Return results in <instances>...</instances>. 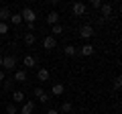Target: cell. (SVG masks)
<instances>
[{
    "label": "cell",
    "mask_w": 122,
    "mask_h": 114,
    "mask_svg": "<svg viewBox=\"0 0 122 114\" xmlns=\"http://www.w3.org/2000/svg\"><path fill=\"white\" fill-rule=\"evenodd\" d=\"M37 79H39V82H47V79H49V69L41 67V69L37 71Z\"/></svg>",
    "instance_id": "15"
},
{
    "label": "cell",
    "mask_w": 122,
    "mask_h": 114,
    "mask_svg": "<svg viewBox=\"0 0 122 114\" xmlns=\"http://www.w3.org/2000/svg\"><path fill=\"white\" fill-rule=\"evenodd\" d=\"M2 67H4V69L6 71H14V69H16V57H2Z\"/></svg>",
    "instance_id": "1"
},
{
    "label": "cell",
    "mask_w": 122,
    "mask_h": 114,
    "mask_svg": "<svg viewBox=\"0 0 122 114\" xmlns=\"http://www.w3.org/2000/svg\"><path fill=\"white\" fill-rule=\"evenodd\" d=\"M55 45H57V39H55V37H51V35L43 37V47L47 49V51H51V49H55Z\"/></svg>",
    "instance_id": "5"
},
{
    "label": "cell",
    "mask_w": 122,
    "mask_h": 114,
    "mask_svg": "<svg viewBox=\"0 0 122 114\" xmlns=\"http://www.w3.org/2000/svg\"><path fill=\"white\" fill-rule=\"evenodd\" d=\"M10 16H12V10H10L8 6L0 8V22H6V21H10Z\"/></svg>",
    "instance_id": "10"
},
{
    "label": "cell",
    "mask_w": 122,
    "mask_h": 114,
    "mask_svg": "<svg viewBox=\"0 0 122 114\" xmlns=\"http://www.w3.org/2000/svg\"><path fill=\"white\" fill-rule=\"evenodd\" d=\"M8 33V22H0V35H6Z\"/></svg>",
    "instance_id": "23"
},
{
    "label": "cell",
    "mask_w": 122,
    "mask_h": 114,
    "mask_svg": "<svg viewBox=\"0 0 122 114\" xmlns=\"http://www.w3.org/2000/svg\"><path fill=\"white\" fill-rule=\"evenodd\" d=\"M35 41H37L35 33H26V35H25V43L29 45V47H30V45H35Z\"/></svg>",
    "instance_id": "18"
},
{
    "label": "cell",
    "mask_w": 122,
    "mask_h": 114,
    "mask_svg": "<svg viewBox=\"0 0 122 114\" xmlns=\"http://www.w3.org/2000/svg\"><path fill=\"white\" fill-rule=\"evenodd\" d=\"M51 33H53L51 37H57V35H63V26H61V25H53V26H51Z\"/></svg>",
    "instance_id": "19"
},
{
    "label": "cell",
    "mask_w": 122,
    "mask_h": 114,
    "mask_svg": "<svg viewBox=\"0 0 122 114\" xmlns=\"http://www.w3.org/2000/svg\"><path fill=\"white\" fill-rule=\"evenodd\" d=\"M35 112V102H22V108H20V114H33Z\"/></svg>",
    "instance_id": "8"
},
{
    "label": "cell",
    "mask_w": 122,
    "mask_h": 114,
    "mask_svg": "<svg viewBox=\"0 0 122 114\" xmlns=\"http://www.w3.org/2000/svg\"><path fill=\"white\" fill-rule=\"evenodd\" d=\"M47 114H59V110H55V108H49V110H47Z\"/></svg>",
    "instance_id": "27"
},
{
    "label": "cell",
    "mask_w": 122,
    "mask_h": 114,
    "mask_svg": "<svg viewBox=\"0 0 122 114\" xmlns=\"http://www.w3.org/2000/svg\"><path fill=\"white\" fill-rule=\"evenodd\" d=\"M63 92H65V86H63V83H53V88H51L53 96H61Z\"/></svg>",
    "instance_id": "14"
},
{
    "label": "cell",
    "mask_w": 122,
    "mask_h": 114,
    "mask_svg": "<svg viewBox=\"0 0 122 114\" xmlns=\"http://www.w3.org/2000/svg\"><path fill=\"white\" fill-rule=\"evenodd\" d=\"M12 82H18V83L29 82V73H26V69H16L14 75H12Z\"/></svg>",
    "instance_id": "3"
},
{
    "label": "cell",
    "mask_w": 122,
    "mask_h": 114,
    "mask_svg": "<svg viewBox=\"0 0 122 114\" xmlns=\"http://www.w3.org/2000/svg\"><path fill=\"white\" fill-rule=\"evenodd\" d=\"M12 83H14V82H12V78H10L8 82H4V90H10V88H12Z\"/></svg>",
    "instance_id": "26"
},
{
    "label": "cell",
    "mask_w": 122,
    "mask_h": 114,
    "mask_svg": "<svg viewBox=\"0 0 122 114\" xmlns=\"http://www.w3.org/2000/svg\"><path fill=\"white\" fill-rule=\"evenodd\" d=\"M4 79H6V73H4L2 69H0V82H4Z\"/></svg>",
    "instance_id": "28"
},
{
    "label": "cell",
    "mask_w": 122,
    "mask_h": 114,
    "mask_svg": "<svg viewBox=\"0 0 122 114\" xmlns=\"http://www.w3.org/2000/svg\"><path fill=\"white\" fill-rule=\"evenodd\" d=\"M94 51H96V49H94V45H90V43H86L81 49H79V53L86 55V57H92V55H94Z\"/></svg>",
    "instance_id": "12"
},
{
    "label": "cell",
    "mask_w": 122,
    "mask_h": 114,
    "mask_svg": "<svg viewBox=\"0 0 122 114\" xmlns=\"http://www.w3.org/2000/svg\"><path fill=\"white\" fill-rule=\"evenodd\" d=\"M79 37H81V39H92V37H94V26L83 25L81 29H79Z\"/></svg>",
    "instance_id": "4"
},
{
    "label": "cell",
    "mask_w": 122,
    "mask_h": 114,
    "mask_svg": "<svg viewBox=\"0 0 122 114\" xmlns=\"http://www.w3.org/2000/svg\"><path fill=\"white\" fill-rule=\"evenodd\" d=\"M22 65L30 69V67H35V65H37V59H35L33 55H25V59H22Z\"/></svg>",
    "instance_id": "13"
},
{
    "label": "cell",
    "mask_w": 122,
    "mask_h": 114,
    "mask_svg": "<svg viewBox=\"0 0 122 114\" xmlns=\"http://www.w3.org/2000/svg\"><path fill=\"white\" fill-rule=\"evenodd\" d=\"M6 112H8V114H16V106H14V104H8V106H6Z\"/></svg>",
    "instance_id": "24"
},
{
    "label": "cell",
    "mask_w": 122,
    "mask_h": 114,
    "mask_svg": "<svg viewBox=\"0 0 122 114\" xmlns=\"http://www.w3.org/2000/svg\"><path fill=\"white\" fill-rule=\"evenodd\" d=\"M100 10H102V16H104V18H110V16H112V4H110V2H102Z\"/></svg>",
    "instance_id": "9"
},
{
    "label": "cell",
    "mask_w": 122,
    "mask_h": 114,
    "mask_svg": "<svg viewBox=\"0 0 122 114\" xmlns=\"http://www.w3.org/2000/svg\"><path fill=\"white\" fill-rule=\"evenodd\" d=\"M10 21H12V25H14V26H16V25H20V22H22V16H20V12H16V14L12 12V16H10Z\"/></svg>",
    "instance_id": "20"
},
{
    "label": "cell",
    "mask_w": 122,
    "mask_h": 114,
    "mask_svg": "<svg viewBox=\"0 0 122 114\" xmlns=\"http://www.w3.org/2000/svg\"><path fill=\"white\" fill-rule=\"evenodd\" d=\"M114 88H116V90L122 88V78H120V75H116V78H114Z\"/></svg>",
    "instance_id": "22"
},
{
    "label": "cell",
    "mask_w": 122,
    "mask_h": 114,
    "mask_svg": "<svg viewBox=\"0 0 122 114\" xmlns=\"http://www.w3.org/2000/svg\"><path fill=\"white\" fill-rule=\"evenodd\" d=\"M75 114H77V112H75Z\"/></svg>",
    "instance_id": "30"
},
{
    "label": "cell",
    "mask_w": 122,
    "mask_h": 114,
    "mask_svg": "<svg viewBox=\"0 0 122 114\" xmlns=\"http://www.w3.org/2000/svg\"><path fill=\"white\" fill-rule=\"evenodd\" d=\"M20 16H22V22H35V18H37V14H35V10L33 8H22L20 10Z\"/></svg>",
    "instance_id": "2"
},
{
    "label": "cell",
    "mask_w": 122,
    "mask_h": 114,
    "mask_svg": "<svg viewBox=\"0 0 122 114\" xmlns=\"http://www.w3.org/2000/svg\"><path fill=\"white\" fill-rule=\"evenodd\" d=\"M12 102H18V104H20V102H25V94H22L20 90L12 92Z\"/></svg>",
    "instance_id": "17"
},
{
    "label": "cell",
    "mask_w": 122,
    "mask_h": 114,
    "mask_svg": "<svg viewBox=\"0 0 122 114\" xmlns=\"http://www.w3.org/2000/svg\"><path fill=\"white\" fill-rule=\"evenodd\" d=\"M47 22L49 25H59V12H57V10H51V12L47 14Z\"/></svg>",
    "instance_id": "11"
},
{
    "label": "cell",
    "mask_w": 122,
    "mask_h": 114,
    "mask_svg": "<svg viewBox=\"0 0 122 114\" xmlns=\"http://www.w3.org/2000/svg\"><path fill=\"white\" fill-rule=\"evenodd\" d=\"M102 6V0H92V8H100Z\"/></svg>",
    "instance_id": "25"
},
{
    "label": "cell",
    "mask_w": 122,
    "mask_h": 114,
    "mask_svg": "<svg viewBox=\"0 0 122 114\" xmlns=\"http://www.w3.org/2000/svg\"><path fill=\"white\" fill-rule=\"evenodd\" d=\"M71 12H73L75 16H83V14H86V4H83V2H75V4L71 6Z\"/></svg>",
    "instance_id": "6"
},
{
    "label": "cell",
    "mask_w": 122,
    "mask_h": 114,
    "mask_svg": "<svg viewBox=\"0 0 122 114\" xmlns=\"http://www.w3.org/2000/svg\"><path fill=\"white\" fill-rule=\"evenodd\" d=\"M35 96L39 98V102H43V104H45V102H49V100H51V98H49V94L45 92L43 88H35Z\"/></svg>",
    "instance_id": "7"
},
{
    "label": "cell",
    "mask_w": 122,
    "mask_h": 114,
    "mask_svg": "<svg viewBox=\"0 0 122 114\" xmlns=\"http://www.w3.org/2000/svg\"><path fill=\"white\" fill-rule=\"evenodd\" d=\"M71 110H73L71 102H63V104H61V110H59V114H61V112H71Z\"/></svg>",
    "instance_id": "21"
},
{
    "label": "cell",
    "mask_w": 122,
    "mask_h": 114,
    "mask_svg": "<svg viewBox=\"0 0 122 114\" xmlns=\"http://www.w3.org/2000/svg\"><path fill=\"white\" fill-rule=\"evenodd\" d=\"M63 51H65L67 57H75V55H77V47H73V45H67Z\"/></svg>",
    "instance_id": "16"
},
{
    "label": "cell",
    "mask_w": 122,
    "mask_h": 114,
    "mask_svg": "<svg viewBox=\"0 0 122 114\" xmlns=\"http://www.w3.org/2000/svg\"><path fill=\"white\" fill-rule=\"evenodd\" d=\"M0 67H2V55H0Z\"/></svg>",
    "instance_id": "29"
}]
</instances>
